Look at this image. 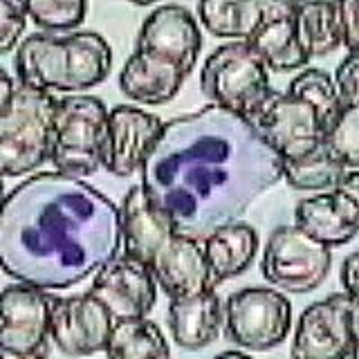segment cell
Returning a JSON list of instances; mask_svg holds the SVG:
<instances>
[{"instance_id": "obj_3", "label": "cell", "mask_w": 359, "mask_h": 359, "mask_svg": "<svg viewBox=\"0 0 359 359\" xmlns=\"http://www.w3.org/2000/svg\"><path fill=\"white\" fill-rule=\"evenodd\" d=\"M341 110L334 79L319 67H303L287 90H276L252 123L280 162H287L319 149Z\"/></svg>"}, {"instance_id": "obj_12", "label": "cell", "mask_w": 359, "mask_h": 359, "mask_svg": "<svg viewBox=\"0 0 359 359\" xmlns=\"http://www.w3.org/2000/svg\"><path fill=\"white\" fill-rule=\"evenodd\" d=\"M88 292L110 312L115 323L149 319L157 301V280L144 263L117 254L97 269Z\"/></svg>"}, {"instance_id": "obj_9", "label": "cell", "mask_w": 359, "mask_h": 359, "mask_svg": "<svg viewBox=\"0 0 359 359\" xmlns=\"http://www.w3.org/2000/svg\"><path fill=\"white\" fill-rule=\"evenodd\" d=\"M332 247L319 243L297 224L276 227L265 243L261 272L269 285L292 294H308L330 274Z\"/></svg>"}, {"instance_id": "obj_38", "label": "cell", "mask_w": 359, "mask_h": 359, "mask_svg": "<svg viewBox=\"0 0 359 359\" xmlns=\"http://www.w3.org/2000/svg\"><path fill=\"white\" fill-rule=\"evenodd\" d=\"M128 3H133V5H140V7H146V5H153V3H157V0H128Z\"/></svg>"}, {"instance_id": "obj_18", "label": "cell", "mask_w": 359, "mask_h": 359, "mask_svg": "<svg viewBox=\"0 0 359 359\" xmlns=\"http://www.w3.org/2000/svg\"><path fill=\"white\" fill-rule=\"evenodd\" d=\"M287 0H198V16L216 39L250 41L267 20L292 14Z\"/></svg>"}, {"instance_id": "obj_32", "label": "cell", "mask_w": 359, "mask_h": 359, "mask_svg": "<svg viewBox=\"0 0 359 359\" xmlns=\"http://www.w3.org/2000/svg\"><path fill=\"white\" fill-rule=\"evenodd\" d=\"M341 285L346 294L359 299V252L351 254L341 265Z\"/></svg>"}, {"instance_id": "obj_17", "label": "cell", "mask_w": 359, "mask_h": 359, "mask_svg": "<svg viewBox=\"0 0 359 359\" xmlns=\"http://www.w3.org/2000/svg\"><path fill=\"white\" fill-rule=\"evenodd\" d=\"M121 254L149 267L162 245L177 231L173 220L146 196L142 184L128 189L121 200Z\"/></svg>"}, {"instance_id": "obj_13", "label": "cell", "mask_w": 359, "mask_h": 359, "mask_svg": "<svg viewBox=\"0 0 359 359\" xmlns=\"http://www.w3.org/2000/svg\"><path fill=\"white\" fill-rule=\"evenodd\" d=\"M202 50V34L198 20L182 5H160L144 18L135 52L151 56V59L166 63L191 74L198 63Z\"/></svg>"}, {"instance_id": "obj_39", "label": "cell", "mask_w": 359, "mask_h": 359, "mask_svg": "<svg viewBox=\"0 0 359 359\" xmlns=\"http://www.w3.org/2000/svg\"><path fill=\"white\" fill-rule=\"evenodd\" d=\"M287 3H292V5H301V3H306V0H287Z\"/></svg>"}, {"instance_id": "obj_6", "label": "cell", "mask_w": 359, "mask_h": 359, "mask_svg": "<svg viewBox=\"0 0 359 359\" xmlns=\"http://www.w3.org/2000/svg\"><path fill=\"white\" fill-rule=\"evenodd\" d=\"M56 104L54 95L18 83L0 115V175L20 177L50 162Z\"/></svg>"}, {"instance_id": "obj_23", "label": "cell", "mask_w": 359, "mask_h": 359, "mask_svg": "<svg viewBox=\"0 0 359 359\" xmlns=\"http://www.w3.org/2000/svg\"><path fill=\"white\" fill-rule=\"evenodd\" d=\"M294 29L308 59H319L344 45L341 22L332 0H306L297 5Z\"/></svg>"}, {"instance_id": "obj_30", "label": "cell", "mask_w": 359, "mask_h": 359, "mask_svg": "<svg viewBox=\"0 0 359 359\" xmlns=\"http://www.w3.org/2000/svg\"><path fill=\"white\" fill-rule=\"evenodd\" d=\"M332 79L344 108L359 106V50H348L346 59L334 70Z\"/></svg>"}, {"instance_id": "obj_37", "label": "cell", "mask_w": 359, "mask_h": 359, "mask_svg": "<svg viewBox=\"0 0 359 359\" xmlns=\"http://www.w3.org/2000/svg\"><path fill=\"white\" fill-rule=\"evenodd\" d=\"M5 184H3V175H0V211H3V205H5Z\"/></svg>"}, {"instance_id": "obj_27", "label": "cell", "mask_w": 359, "mask_h": 359, "mask_svg": "<svg viewBox=\"0 0 359 359\" xmlns=\"http://www.w3.org/2000/svg\"><path fill=\"white\" fill-rule=\"evenodd\" d=\"M43 32H74L88 14V0H16Z\"/></svg>"}, {"instance_id": "obj_19", "label": "cell", "mask_w": 359, "mask_h": 359, "mask_svg": "<svg viewBox=\"0 0 359 359\" xmlns=\"http://www.w3.org/2000/svg\"><path fill=\"white\" fill-rule=\"evenodd\" d=\"M294 224L328 247H341L359 236V209L341 191H323L294 207Z\"/></svg>"}, {"instance_id": "obj_26", "label": "cell", "mask_w": 359, "mask_h": 359, "mask_svg": "<svg viewBox=\"0 0 359 359\" xmlns=\"http://www.w3.org/2000/svg\"><path fill=\"white\" fill-rule=\"evenodd\" d=\"M283 166V180L299 191H334L348 173V168L339 164L321 144L312 153L299 157V160L280 162Z\"/></svg>"}, {"instance_id": "obj_4", "label": "cell", "mask_w": 359, "mask_h": 359, "mask_svg": "<svg viewBox=\"0 0 359 359\" xmlns=\"http://www.w3.org/2000/svg\"><path fill=\"white\" fill-rule=\"evenodd\" d=\"M14 70L20 86L50 95H81L108 79L112 48L97 32H39L20 41Z\"/></svg>"}, {"instance_id": "obj_7", "label": "cell", "mask_w": 359, "mask_h": 359, "mask_svg": "<svg viewBox=\"0 0 359 359\" xmlns=\"http://www.w3.org/2000/svg\"><path fill=\"white\" fill-rule=\"evenodd\" d=\"M108 108L95 95H65L56 104L52 155L54 171L90 177L104 166Z\"/></svg>"}, {"instance_id": "obj_11", "label": "cell", "mask_w": 359, "mask_h": 359, "mask_svg": "<svg viewBox=\"0 0 359 359\" xmlns=\"http://www.w3.org/2000/svg\"><path fill=\"white\" fill-rule=\"evenodd\" d=\"M290 355L292 359H359L346 292L314 301L301 312Z\"/></svg>"}, {"instance_id": "obj_15", "label": "cell", "mask_w": 359, "mask_h": 359, "mask_svg": "<svg viewBox=\"0 0 359 359\" xmlns=\"http://www.w3.org/2000/svg\"><path fill=\"white\" fill-rule=\"evenodd\" d=\"M162 128L164 121L149 110L126 104L110 108L104 168L117 177H130L142 171Z\"/></svg>"}, {"instance_id": "obj_22", "label": "cell", "mask_w": 359, "mask_h": 359, "mask_svg": "<svg viewBox=\"0 0 359 359\" xmlns=\"http://www.w3.org/2000/svg\"><path fill=\"white\" fill-rule=\"evenodd\" d=\"M187 74L175 67L160 63L151 56L133 52L119 72V88L128 99L144 106L168 104L184 86Z\"/></svg>"}, {"instance_id": "obj_10", "label": "cell", "mask_w": 359, "mask_h": 359, "mask_svg": "<svg viewBox=\"0 0 359 359\" xmlns=\"http://www.w3.org/2000/svg\"><path fill=\"white\" fill-rule=\"evenodd\" d=\"M50 290L27 283L0 292V359H48L52 351Z\"/></svg>"}, {"instance_id": "obj_8", "label": "cell", "mask_w": 359, "mask_h": 359, "mask_svg": "<svg viewBox=\"0 0 359 359\" xmlns=\"http://www.w3.org/2000/svg\"><path fill=\"white\" fill-rule=\"evenodd\" d=\"M292 330V303L276 287H243L222 303L224 339L252 353L280 346Z\"/></svg>"}, {"instance_id": "obj_29", "label": "cell", "mask_w": 359, "mask_h": 359, "mask_svg": "<svg viewBox=\"0 0 359 359\" xmlns=\"http://www.w3.org/2000/svg\"><path fill=\"white\" fill-rule=\"evenodd\" d=\"M27 20L25 9L16 0H0V56L18 48Z\"/></svg>"}, {"instance_id": "obj_2", "label": "cell", "mask_w": 359, "mask_h": 359, "mask_svg": "<svg viewBox=\"0 0 359 359\" xmlns=\"http://www.w3.org/2000/svg\"><path fill=\"white\" fill-rule=\"evenodd\" d=\"M119 247V207L81 177L36 173L11 191L0 211V269L18 283L72 287Z\"/></svg>"}, {"instance_id": "obj_28", "label": "cell", "mask_w": 359, "mask_h": 359, "mask_svg": "<svg viewBox=\"0 0 359 359\" xmlns=\"http://www.w3.org/2000/svg\"><path fill=\"white\" fill-rule=\"evenodd\" d=\"M323 146L348 171H359V106H346L323 140Z\"/></svg>"}, {"instance_id": "obj_21", "label": "cell", "mask_w": 359, "mask_h": 359, "mask_svg": "<svg viewBox=\"0 0 359 359\" xmlns=\"http://www.w3.org/2000/svg\"><path fill=\"white\" fill-rule=\"evenodd\" d=\"M213 285H220L233 276H241L254 263L258 252V233L247 222H229L202 238Z\"/></svg>"}, {"instance_id": "obj_25", "label": "cell", "mask_w": 359, "mask_h": 359, "mask_svg": "<svg viewBox=\"0 0 359 359\" xmlns=\"http://www.w3.org/2000/svg\"><path fill=\"white\" fill-rule=\"evenodd\" d=\"M108 359H171L160 325L151 319L119 321L106 346Z\"/></svg>"}, {"instance_id": "obj_36", "label": "cell", "mask_w": 359, "mask_h": 359, "mask_svg": "<svg viewBox=\"0 0 359 359\" xmlns=\"http://www.w3.org/2000/svg\"><path fill=\"white\" fill-rule=\"evenodd\" d=\"M213 359H252V357H250V355H245V353H241V351H224V353L216 355Z\"/></svg>"}, {"instance_id": "obj_1", "label": "cell", "mask_w": 359, "mask_h": 359, "mask_svg": "<svg viewBox=\"0 0 359 359\" xmlns=\"http://www.w3.org/2000/svg\"><path fill=\"white\" fill-rule=\"evenodd\" d=\"M140 173L175 229L202 241L283 180V166L252 121L211 104L164 121Z\"/></svg>"}, {"instance_id": "obj_5", "label": "cell", "mask_w": 359, "mask_h": 359, "mask_svg": "<svg viewBox=\"0 0 359 359\" xmlns=\"http://www.w3.org/2000/svg\"><path fill=\"white\" fill-rule=\"evenodd\" d=\"M200 90L213 106L252 121L276 90L269 70L247 41H227L213 50L200 70Z\"/></svg>"}, {"instance_id": "obj_20", "label": "cell", "mask_w": 359, "mask_h": 359, "mask_svg": "<svg viewBox=\"0 0 359 359\" xmlns=\"http://www.w3.org/2000/svg\"><path fill=\"white\" fill-rule=\"evenodd\" d=\"M168 328H171L173 341L184 351H202L211 346L222 328V303L216 290L196 297L171 299Z\"/></svg>"}, {"instance_id": "obj_16", "label": "cell", "mask_w": 359, "mask_h": 359, "mask_svg": "<svg viewBox=\"0 0 359 359\" xmlns=\"http://www.w3.org/2000/svg\"><path fill=\"white\" fill-rule=\"evenodd\" d=\"M149 269L157 280V287H162L168 299L196 297L216 290L202 241L187 233L175 231L155 254Z\"/></svg>"}, {"instance_id": "obj_35", "label": "cell", "mask_w": 359, "mask_h": 359, "mask_svg": "<svg viewBox=\"0 0 359 359\" xmlns=\"http://www.w3.org/2000/svg\"><path fill=\"white\" fill-rule=\"evenodd\" d=\"M348 321H351V330L355 337V344L359 348V299L348 294Z\"/></svg>"}, {"instance_id": "obj_33", "label": "cell", "mask_w": 359, "mask_h": 359, "mask_svg": "<svg viewBox=\"0 0 359 359\" xmlns=\"http://www.w3.org/2000/svg\"><path fill=\"white\" fill-rule=\"evenodd\" d=\"M16 81L11 79V74L5 70L3 65H0V115L9 108V104H11V99H14V95H16Z\"/></svg>"}, {"instance_id": "obj_31", "label": "cell", "mask_w": 359, "mask_h": 359, "mask_svg": "<svg viewBox=\"0 0 359 359\" xmlns=\"http://www.w3.org/2000/svg\"><path fill=\"white\" fill-rule=\"evenodd\" d=\"M344 34V48L359 50V0H332Z\"/></svg>"}, {"instance_id": "obj_34", "label": "cell", "mask_w": 359, "mask_h": 359, "mask_svg": "<svg viewBox=\"0 0 359 359\" xmlns=\"http://www.w3.org/2000/svg\"><path fill=\"white\" fill-rule=\"evenodd\" d=\"M337 191L346 194L359 209V171H348L339 182V187H337Z\"/></svg>"}, {"instance_id": "obj_24", "label": "cell", "mask_w": 359, "mask_h": 359, "mask_svg": "<svg viewBox=\"0 0 359 359\" xmlns=\"http://www.w3.org/2000/svg\"><path fill=\"white\" fill-rule=\"evenodd\" d=\"M294 11L267 20L265 25L247 41L256 50V54L265 61L269 72H297L310 63V59L306 56V52H303L301 43L297 39Z\"/></svg>"}, {"instance_id": "obj_14", "label": "cell", "mask_w": 359, "mask_h": 359, "mask_svg": "<svg viewBox=\"0 0 359 359\" xmlns=\"http://www.w3.org/2000/svg\"><path fill=\"white\" fill-rule=\"evenodd\" d=\"M115 328L110 312L86 292L52 301V344L70 357H90L104 351Z\"/></svg>"}]
</instances>
